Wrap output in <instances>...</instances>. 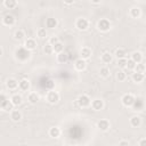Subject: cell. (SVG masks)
Segmentation results:
<instances>
[{
	"instance_id": "obj_45",
	"label": "cell",
	"mask_w": 146,
	"mask_h": 146,
	"mask_svg": "<svg viewBox=\"0 0 146 146\" xmlns=\"http://www.w3.org/2000/svg\"><path fill=\"white\" fill-rule=\"evenodd\" d=\"M2 54H3V50H2V48H1V47H0V56H1V55H2Z\"/></svg>"
},
{
	"instance_id": "obj_41",
	"label": "cell",
	"mask_w": 146,
	"mask_h": 146,
	"mask_svg": "<svg viewBox=\"0 0 146 146\" xmlns=\"http://www.w3.org/2000/svg\"><path fill=\"white\" fill-rule=\"evenodd\" d=\"M74 1H75V0H64V2H65L66 5H72Z\"/></svg>"
},
{
	"instance_id": "obj_17",
	"label": "cell",
	"mask_w": 146,
	"mask_h": 146,
	"mask_svg": "<svg viewBox=\"0 0 146 146\" xmlns=\"http://www.w3.org/2000/svg\"><path fill=\"white\" fill-rule=\"evenodd\" d=\"M140 123H141V119H140L139 116H137V115H135V116H132V117L130 119V124H131L133 128L139 127Z\"/></svg>"
},
{
	"instance_id": "obj_37",
	"label": "cell",
	"mask_w": 146,
	"mask_h": 146,
	"mask_svg": "<svg viewBox=\"0 0 146 146\" xmlns=\"http://www.w3.org/2000/svg\"><path fill=\"white\" fill-rule=\"evenodd\" d=\"M23 38H24V32H23L22 30H18V31L15 32V39H17V40H22Z\"/></svg>"
},
{
	"instance_id": "obj_4",
	"label": "cell",
	"mask_w": 146,
	"mask_h": 146,
	"mask_svg": "<svg viewBox=\"0 0 146 146\" xmlns=\"http://www.w3.org/2000/svg\"><path fill=\"white\" fill-rule=\"evenodd\" d=\"M47 100H48L50 104H56V103L59 100V95H58V92H56V91H54V90L49 91L48 95H47Z\"/></svg>"
},
{
	"instance_id": "obj_11",
	"label": "cell",
	"mask_w": 146,
	"mask_h": 146,
	"mask_svg": "<svg viewBox=\"0 0 146 146\" xmlns=\"http://www.w3.org/2000/svg\"><path fill=\"white\" fill-rule=\"evenodd\" d=\"M18 87H19L21 90L26 91V90L30 89V81L26 80V79H23V80H21V81L18 82Z\"/></svg>"
},
{
	"instance_id": "obj_19",
	"label": "cell",
	"mask_w": 146,
	"mask_h": 146,
	"mask_svg": "<svg viewBox=\"0 0 146 146\" xmlns=\"http://www.w3.org/2000/svg\"><path fill=\"white\" fill-rule=\"evenodd\" d=\"M132 80H133V82H137V83L141 82L144 80V73H139V72L132 73Z\"/></svg>"
},
{
	"instance_id": "obj_44",
	"label": "cell",
	"mask_w": 146,
	"mask_h": 146,
	"mask_svg": "<svg viewBox=\"0 0 146 146\" xmlns=\"http://www.w3.org/2000/svg\"><path fill=\"white\" fill-rule=\"evenodd\" d=\"M102 0H91V2H94V3H99Z\"/></svg>"
},
{
	"instance_id": "obj_20",
	"label": "cell",
	"mask_w": 146,
	"mask_h": 146,
	"mask_svg": "<svg viewBox=\"0 0 146 146\" xmlns=\"http://www.w3.org/2000/svg\"><path fill=\"white\" fill-rule=\"evenodd\" d=\"M80 55H81V58H83V59H88V58L91 56V50H90L89 48H82Z\"/></svg>"
},
{
	"instance_id": "obj_39",
	"label": "cell",
	"mask_w": 146,
	"mask_h": 146,
	"mask_svg": "<svg viewBox=\"0 0 146 146\" xmlns=\"http://www.w3.org/2000/svg\"><path fill=\"white\" fill-rule=\"evenodd\" d=\"M6 100H7V97L3 94H0V108H2L3 104L6 103Z\"/></svg>"
},
{
	"instance_id": "obj_2",
	"label": "cell",
	"mask_w": 146,
	"mask_h": 146,
	"mask_svg": "<svg viewBox=\"0 0 146 146\" xmlns=\"http://www.w3.org/2000/svg\"><path fill=\"white\" fill-rule=\"evenodd\" d=\"M29 57H30V51L26 48H18L16 50V58H18L21 60H25Z\"/></svg>"
},
{
	"instance_id": "obj_25",
	"label": "cell",
	"mask_w": 146,
	"mask_h": 146,
	"mask_svg": "<svg viewBox=\"0 0 146 146\" xmlns=\"http://www.w3.org/2000/svg\"><path fill=\"white\" fill-rule=\"evenodd\" d=\"M112 59H113V57H112V55L110 52H104L102 55V60L104 63H106V64H110L112 62Z\"/></svg>"
},
{
	"instance_id": "obj_6",
	"label": "cell",
	"mask_w": 146,
	"mask_h": 146,
	"mask_svg": "<svg viewBox=\"0 0 146 146\" xmlns=\"http://www.w3.org/2000/svg\"><path fill=\"white\" fill-rule=\"evenodd\" d=\"M133 100H135V97H133L131 94H125V95L122 97V104H123L124 106H127V107H130V106L132 105Z\"/></svg>"
},
{
	"instance_id": "obj_35",
	"label": "cell",
	"mask_w": 146,
	"mask_h": 146,
	"mask_svg": "<svg viewBox=\"0 0 146 146\" xmlns=\"http://www.w3.org/2000/svg\"><path fill=\"white\" fill-rule=\"evenodd\" d=\"M99 73H100V75H102L103 78H107V76L110 75V70H108L107 67H102L100 71H99Z\"/></svg>"
},
{
	"instance_id": "obj_36",
	"label": "cell",
	"mask_w": 146,
	"mask_h": 146,
	"mask_svg": "<svg viewBox=\"0 0 146 146\" xmlns=\"http://www.w3.org/2000/svg\"><path fill=\"white\" fill-rule=\"evenodd\" d=\"M116 79L119 81H124L125 80V73L123 71H119L117 74H116Z\"/></svg>"
},
{
	"instance_id": "obj_12",
	"label": "cell",
	"mask_w": 146,
	"mask_h": 146,
	"mask_svg": "<svg viewBox=\"0 0 146 146\" xmlns=\"http://www.w3.org/2000/svg\"><path fill=\"white\" fill-rule=\"evenodd\" d=\"M27 50H33V49H35V47H36V42L33 40V39H27L26 41H25V46H24Z\"/></svg>"
},
{
	"instance_id": "obj_7",
	"label": "cell",
	"mask_w": 146,
	"mask_h": 146,
	"mask_svg": "<svg viewBox=\"0 0 146 146\" xmlns=\"http://www.w3.org/2000/svg\"><path fill=\"white\" fill-rule=\"evenodd\" d=\"M86 66H87V63H86V59H83V58H79L74 63V67L78 71H83L86 68Z\"/></svg>"
},
{
	"instance_id": "obj_42",
	"label": "cell",
	"mask_w": 146,
	"mask_h": 146,
	"mask_svg": "<svg viewBox=\"0 0 146 146\" xmlns=\"http://www.w3.org/2000/svg\"><path fill=\"white\" fill-rule=\"evenodd\" d=\"M119 145H121V146H122V145H129V141L122 140V141H120V143H119Z\"/></svg>"
},
{
	"instance_id": "obj_22",
	"label": "cell",
	"mask_w": 146,
	"mask_h": 146,
	"mask_svg": "<svg viewBox=\"0 0 146 146\" xmlns=\"http://www.w3.org/2000/svg\"><path fill=\"white\" fill-rule=\"evenodd\" d=\"M29 102L31 104H36L39 102V95L36 92H31L29 95Z\"/></svg>"
},
{
	"instance_id": "obj_3",
	"label": "cell",
	"mask_w": 146,
	"mask_h": 146,
	"mask_svg": "<svg viewBox=\"0 0 146 146\" xmlns=\"http://www.w3.org/2000/svg\"><path fill=\"white\" fill-rule=\"evenodd\" d=\"M90 103H91V100H90V98L87 95H81L78 98V104L81 107H88L90 105Z\"/></svg>"
},
{
	"instance_id": "obj_27",
	"label": "cell",
	"mask_w": 146,
	"mask_h": 146,
	"mask_svg": "<svg viewBox=\"0 0 146 146\" xmlns=\"http://www.w3.org/2000/svg\"><path fill=\"white\" fill-rule=\"evenodd\" d=\"M130 15H131V17H133V18H138V17L140 16V9H139L138 7H133V8H131V10H130Z\"/></svg>"
},
{
	"instance_id": "obj_28",
	"label": "cell",
	"mask_w": 146,
	"mask_h": 146,
	"mask_svg": "<svg viewBox=\"0 0 146 146\" xmlns=\"http://www.w3.org/2000/svg\"><path fill=\"white\" fill-rule=\"evenodd\" d=\"M125 55H127V52H125V50L122 49V48H119V49L115 50V56L117 57V59H120V58H125Z\"/></svg>"
},
{
	"instance_id": "obj_26",
	"label": "cell",
	"mask_w": 146,
	"mask_h": 146,
	"mask_svg": "<svg viewBox=\"0 0 146 146\" xmlns=\"http://www.w3.org/2000/svg\"><path fill=\"white\" fill-rule=\"evenodd\" d=\"M16 5H17V1L16 0H5V7L8 8V9L15 8Z\"/></svg>"
},
{
	"instance_id": "obj_31",
	"label": "cell",
	"mask_w": 146,
	"mask_h": 146,
	"mask_svg": "<svg viewBox=\"0 0 146 146\" xmlns=\"http://www.w3.org/2000/svg\"><path fill=\"white\" fill-rule=\"evenodd\" d=\"M133 70H136V72L144 73V71H145V65H144V64H141V62H140V63H137Z\"/></svg>"
},
{
	"instance_id": "obj_5",
	"label": "cell",
	"mask_w": 146,
	"mask_h": 146,
	"mask_svg": "<svg viewBox=\"0 0 146 146\" xmlns=\"http://www.w3.org/2000/svg\"><path fill=\"white\" fill-rule=\"evenodd\" d=\"M75 25H76V27H78L80 31H84V30L88 29L89 22H88V19H86V18H79V19L76 21Z\"/></svg>"
},
{
	"instance_id": "obj_38",
	"label": "cell",
	"mask_w": 146,
	"mask_h": 146,
	"mask_svg": "<svg viewBox=\"0 0 146 146\" xmlns=\"http://www.w3.org/2000/svg\"><path fill=\"white\" fill-rule=\"evenodd\" d=\"M125 64H127V59H125V58H120V59L117 60V65H119V67H121V68H124V67H125Z\"/></svg>"
},
{
	"instance_id": "obj_33",
	"label": "cell",
	"mask_w": 146,
	"mask_h": 146,
	"mask_svg": "<svg viewBox=\"0 0 146 146\" xmlns=\"http://www.w3.org/2000/svg\"><path fill=\"white\" fill-rule=\"evenodd\" d=\"M36 34H38V36H39V38H41V39L46 38V36H47V32H46V29H43V27L39 29V30H38V32H36Z\"/></svg>"
},
{
	"instance_id": "obj_43",
	"label": "cell",
	"mask_w": 146,
	"mask_h": 146,
	"mask_svg": "<svg viewBox=\"0 0 146 146\" xmlns=\"http://www.w3.org/2000/svg\"><path fill=\"white\" fill-rule=\"evenodd\" d=\"M145 143H146V140H145V139H141V140L139 141V145H144Z\"/></svg>"
},
{
	"instance_id": "obj_21",
	"label": "cell",
	"mask_w": 146,
	"mask_h": 146,
	"mask_svg": "<svg viewBox=\"0 0 146 146\" xmlns=\"http://www.w3.org/2000/svg\"><path fill=\"white\" fill-rule=\"evenodd\" d=\"M10 102L13 103L14 106H18L22 104V97L19 95H14L11 98H10Z\"/></svg>"
},
{
	"instance_id": "obj_1",
	"label": "cell",
	"mask_w": 146,
	"mask_h": 146,
	"mask_svg": "<svg viewBox=\"0 0 146 146\" xmlns=\"http://www.w3.org/2000/svg\"><path fill=\"white\" fill-rule=\"evenodd\" d=\"M97 27H98V30L102 31V32H107V31L111 29V23H110L108 19L103 18V19L98 21V23H97Z\"/></svg>"
},
{
	"instance_id": "obj_18",
	"label": "cell",
	"mask_w": 146,
	"mask_h": 146,
	"mask_svg": "<svg viewBox=\"0 0 146 146\" xmlns=\"http://www.w3.org/2000/svg\"><path fill=\"white\" fill-rule=\"evenodd\" d=\"M131 59H132L135 63H140V62L143 60V55H141V52H139V51H135V52H132V55H131Z\"/></svg>"
},
{
	"instance_id": "obj_24",
	"label": "cell",
	"mask_w": 146,
	"mask_h": 146,
	"mask_svg": "<svg viewBox=\"0 0 146 146\" xmlns=\"http://www.w3.org/2000/svg\"><path fill=\"white\" fill-rule=\"evenodd\" d=\"M67 54H65V52H63V51H60V52H58V55H57V60L59 62V63H66L67 62Z\"/></svg>"
},
{
	"instance_id": "obj_14",
	"label": "cell",
	"mask_w": 146,
	"mask_h": 146,
	"mask_svg": "<svg viewBox=\"0 0 146 146\" xmlns=\"http://www.w3.org/2000/svg\"><path fill=\"white\" fill-rule=\"evenodd\" d=\"M60 135V129L58 127H52L49 129V136L52 138H58Z\"/></svg>"
},
{
	"instance_id": "obj_8",
	"label": "cell",
	"mask_w": 146,
	"mask_h": 146,
	"mask_svg": "<svg viewBox=\"0 0 146 146\" xmlns=\"http://www.w3.org/2000/svg\"><path fill=\"white\" fill-rule=\"evenodd\" d=\"M131 106L133 107L135 111H141L143 107H144V102H143L141 98H137V99L135 98V100H133V103H132Z\"/></svg>"
},
{
	"instance_id": "obj_15",
	"label": "cell",
	"mask_w": 146,
	"mask_h": 146,
	"mask_svg": "<svg viewBox=\"0 0 146 146\" xmlns=\"http://www.w3.org/2000/svg\"><path fill=\"white\" fill-rule=\"evenodd\" d=\"M46 26L49 27V29H55V27L57 26V19L54 18V17L47 18V21H46Z\"/></svg>"
},
{
	"instance_id": "obj_32",
	"label": "cell",
	"mask_w": 146,
	"mask_h": 146,
	"mask_svg": "<svg viewBox=\"0 0 146 146\" xmlns=\"http://www.w3.org/2000/svg\"><path fill=\"white\" fill-rule=\"evenodd\" d=\"M13 106H14V105H13V103H11L10 100H8V99H7V100H6V103L3 104L2 108H3L5 111H11V110H13Z\"/></svg>"
},
{
	"instance_id": "obj_9",
	"label": "cell",
	"mask_w": 146,
	"mask_h": 146,
	"mask_svg": "<svg viewBox=\"0 0 146 146\" xmlns=\"http://www.w3.org/2000/svg\"><path fill=\"white\" fill-rule=\"evenodd\" d=\"M15 22H16L15 17H14L13 15H10V14H7V15L3 17V24L7 25V26H11V25H14Z\"/></svg>"
},
{
	"instance_id": "obj_40",
	"label": "cell",
	"mask_w": 146,
	"mask_h": 146,
	"mask_svg": "<svg viewBox=\"0 0 146 146\" xmlns=\"http://www.w3.org/2000/svg\"><path fill=\"white\" fill-rule=\"evenodd\" d=\"M56 42H58V39H57V36H52V38H50V40H49V43L52 46V44H55Z\"/></svg>"
},
{
	"instance_id": "obj_16",
	"label": "cell",
	"mask_w": 146,
	"mask_h": 146,
	"mask_svg": "<svg viewBox=\"0 0 146 146\" xmlns=\"http://www.w3.org/2000/svg\"><path fill=\"white\" fill-rule=\"evenodd\" d=\"M6 84H7V88H8V89L14 90V89H16V88L18 87V81L15 80V79H9Z\"/></svg>"
},
{
	"instance_id": "obj_30",
	"label": "cell",
	"mask_w": 146,
	"mask_h": 146,
	"mask_svg": "<svg viewBox=\"0 0 146 146\" xmlns=\"http://www.w3.org/2000/svg\"><path fill=\"white\" fill-rule=\"evenodd\" d=\"M43 51H44L47 55H51V54L54 52L52 46H51L50 43H47V44H44V47H43Z\"/></svg>"
},
{
	"instance_id": "obj_29",
	"label": "cell",
	"mask_w": 146,
	"mask_h": 146,
	"mask_svg": "<svg viewBox=\"0 0 146 146\" xmlns=\"http://www.w3.org/2000/svg\"><path fill=\"white\" fill-rule=\"evenodd\" d=\"M52 49H54V51L55 52H60V51H63V44L58 41V42H56L55 44H52Z\"/></svg>"
},
{
	"instance_id": "obj_10",
	"label": "cell",
	"mask_w": 146,
	"mask_h": 146,
	"mask_svg": "<svg viewBox=\"0 0 146 146\" xmlns=\"http://www.w3.org/2000/svg\"><path fill=\"white\" fill-rule=\"evenodd\" d=\"M90 104H91V107H92L95 111H100V110L104 107V103H103V100H100V99H94Z\"/></svg>"
},
{
	"instance_id": "obj_13",
	"label": "cell",
	"mask_w": 146,
	"mask_h": 146,
	"mask_svg": "<svg viewBox=\"0 0 146 146\" xmlns=\"http://www.w3.org/2000/svg\"><path fill=\"white\" fill-rule=\"evenodd\" d=\"M97 127H98L100 130H103V131H106V130L110 128V122H108L107 120H100V121H98V123H97Z\"/></svg>"
},
{
	"instance_id": "obj_23",
	"label": "cell",
	"mask_w": 146,
	"mask_h": 146,
	"mask_svg": "<svg viewBox=\"0 0 146 146\" xmlns=\"http://www.w3.org/2000/svg\"><path fill=\"white\" fill-rule=\"evenodd\" d=\"M10 116H11V120L13 121L17 122V121H19L22 119V113L19 111H11V115Z\"/></svg>"
},
{
	"instance_id": "obj_34",
	"label": "cell",
	"mask_w": 146,
	"mask_h": 146,
	"mask_svg": "<svg viewBox=\"0 0 146 146\" xmlns=\"http://www.w3.org/2000/svg\"><path fill=\"white\" fill-rule=\"evenodd\" d=\"M136 64H137V63H135L132 59H128V60H127V64H125V67H127L128 70H133L135 66H136Z\"/></svg>"
}]
</instances>
